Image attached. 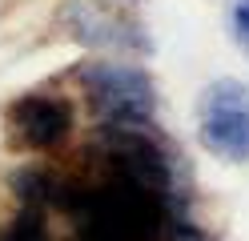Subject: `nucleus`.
Masks as SVG:
<instances>
[{
  "label": "nucleus",
  "mask_w": 249,
  "mask_h": 241,
  "mask_svg": "<svg viewBox=\"0 0 249 241\" xmlns=\"http://www.w3.org/2000/svg\"><path fill=\"white\" fill-rule=\"evenodd\" d=\"M76 80H81L97 121H108V125L153 121L157 85H153L149 69H141V64H133V60H85L76 69Z\"/></svg>",
  "instance_id": "f257e3e1"
},
{
  "label": "nucleus",
  "mask_w": 249,
  "mask_h": 241,
  "mask_svg": "<svg viewBox=\"0 0 249 241\" xmlns=\"http://www.w3.org/2000/svg\"><path fill=\"white\" fill-rule=\"evenodd\" d=\"M197 137L205 153L245 165L249 161V89L237 76H221L197 96Z\"/></svg>",
  "instance_id": "f03ea898"
},
{
  "label": "nucleus",
  "mask_w": 249,
  "mask_h": 241,
  "mask_svg": "<svg viewBox=\"0 0 249 241\" xmlns=\"http://www.w3.org/2000/svg\"><path fill=\"white\" fill-rule=\"evenodd\" d=\"M69 37L81 40L89 48H124V53H153V40L145 37V28L124 12H113L108 4L97 0H72L60 12Z\"/></svg>",
  "instance_id": "7ed1b4c3"
},
{
  "label": "nucleus",
  "mask_w": 249,
  "mask_h": 241,
  "mask_svg": "<svg viewBox=\"0 0 249 241\" xmlns=\"http://www.w3.org/2000/svg\"><path fill=\"white\" fill-rule=\"evenodd\" d=\"M8 121L28 149H56L72 133V105L53 93H24L12 101Z\"/></svg>",
  "instance_id": "20e7f679"
},
{
  "label": "nucleus",
  "mask_w": 249,
  "mask_h": 241,
  "mask_svg": "<svg viewBox=\"0 0 249 241\" xmlns=\"http://www.w3.org/2000/svg\"><path fill=\"white\" fill-rule=\"evenodd\" d=\"M56 181L60 177L44 165H28V169H17L12 173V193H17L20 205H33V209H53V197H56Z\"/></svg>",
  "instance_id": "39448f33"
},
{
  "label": "nucleus",
  "mask_w": 249,
  "mask_h": 241,
  "mask_svg": "<svg viewBox=\"0 0 249 241\" xmlns=\"http://www.w3.org/2000/svg\"><path fill=\"white\" fill-rule=\"evenodd\" d=\"M229 28H233V40L249 53V0H233L229 4Z\"/></svg>",
  "instance_id": "423d86ee"
},
{
  "label": "nucleus",
  "mask_w": 249,
  "mask_h": 241,
  "mask_svg": "<svg viewBox=\"0 0 249 241\" xmlns=\"http://www.w3.org/2000/svg\"><path fill=\"white\" fill-rule=\"evenodd\" d=\"M165 241H217L209 229H201V225H193L189 217H177L173 225L165 229Z\"/></svg>",
  "instance_id": "0eeeda50"
}]
</instances>
